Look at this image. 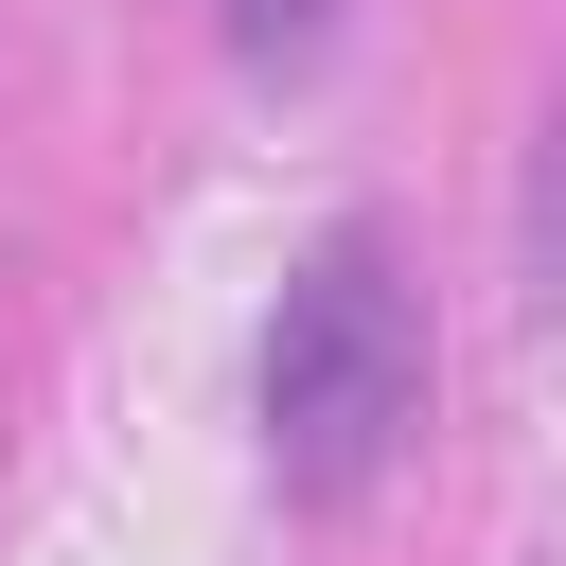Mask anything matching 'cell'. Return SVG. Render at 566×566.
I'll return each instance as SVG.
<instances>
[{"instance_id":"1","label":"cell","mask_w":566,"mask_h":566,"mask_svg":"<svg viewBox=\"0 0 566 566\" xmlns=\"http://www.w3.org/2000/svg\"><path fill=\"white\" fill-rule=\"evenodd\" d=\"M424 389H442L424 283L389 265V230H318V248L283 265V301H265V354H248V407H265V478H283L301 513L371 495V478L407 460Z\"/></svg>"},{"instance_id":"2","label":"cell","mask_w":566,"mask_h":566,"mask_svg":"<svg viewBox=\"0 0 566 566\" xmlns=\"http://www.w3.org/2000/svg\"><path fill=\"white\" fill-rule=\"evenodd\" d=\"M212 35H230L248 88H301V71L336 53V0H212Z\"/></svg>"}]
</instances>
